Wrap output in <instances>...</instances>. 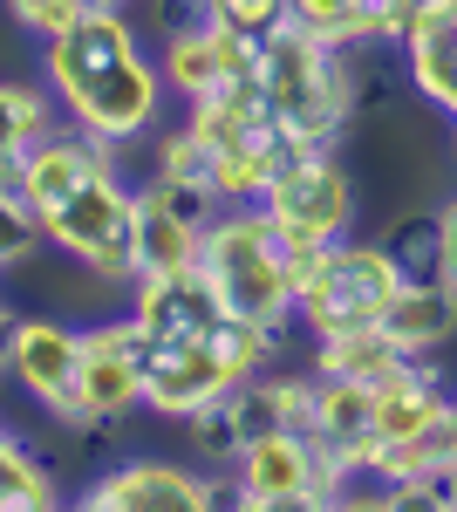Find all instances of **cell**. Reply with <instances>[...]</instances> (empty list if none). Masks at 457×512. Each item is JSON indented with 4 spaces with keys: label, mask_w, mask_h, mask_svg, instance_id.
<instances>
[{
    "label": "cell",
    "mask_w": 457,
    "mask_h": 512,
    "mask_svg": "<svg viewBox=\"0 0 457 512\" xmlns=\"http://www.w3.org/2000/svg\"><path fill=\"white\" fill-rule=\"evenodd\" d=\"M14 192L35 205L41 239L55 253H69L82 274L137 280V253H130V198H137V178H130L123 151L82 137L76 123H55L35 151L21 158Z\"/></svg>",
    "instance_id": "obj_1"
},
{
    "label": "cell",
    "mask_w": 457,
    "mask_h": 512,
    "mask_svg": "<svg viewBox=\"0 0 457 512\" xmlns=\"http://www.w3.org/2000/svg\"><path fill=\"white\" fill-rule=\"evenodd\" d=\"M307 437H314L342 472H362L369 451H376V390H369V383H348V376H314Z\"/></svg>",
    "instance_id": "obj_16"
},
{
    "label": "cell",
    "mask_w": 457,
    "mask_h": 512,
    "mask_svg": "<svg viewBox=\"0 0 457 512\" xmlns=\"http://www.w3.org/2000/svg\"><path fill=\"white\" fill-rule=\"evenodd\" d=\"M7 437H14V431H7V424H0V444H7Z\"/></svg>",
    "instance_id": "obj_31"
},
{
    "label": "cell",
    "mask_w": 457,
    "mask_h": 512,
    "mask_svg": "<svg viewBox=\"0 0 457 512\" xmlns=\"http://www.w3.org/2000/svg\"><path fill=\"white\" fill-rule=\"evenodd\" d=\"M260 89H267L280 130L307 151H335L355 117V55L321 41L307 21L280 14L260 35Z\"/></svg>",
    "instance_id": "obj_3"
},
{
    "label": "cell",
    "mask_w": 457,
    "mask_h": 512,
    "mask_svg": "<svg viewBox=\"0 0 457 512\" xmlns=\"http://www.w3.org/2000/svg\"><path fill=\"white\" fill-rule=\"evenodd\" d=\"M260 205L280 226L287 253H307V246H328V239L355 233V178H348V164L335 151H301L273 178V192Z\"/></svg>",
    "instance_id": "obj_9"
},
{
    "label": "cell",
    "mask_w": 457,
    "mask_h": 512,
    "mask_svg": "<svg viewBox=\"0 0 457 512\" xmlns=\"http://www.w3.org/2000/svg\"><path fill=\"white\" fill-rule=\"evenodd\" d=\"M451 158H457V117H451Z\"/></svg>",
    "instance_id": "obj_30"
},
{
    "label": "cell",
    "mask_w": 457,
    "mask_h": 512,
    "mask_svg": "<svg viewBox=\"0 0 457 512\" xmlns=\"http://www.w3.org/2000/svg\"><path fill=\"white\" fill-rule=\"evenodd\" d=\"M198 14H212L219 28H239V35H267L287 14V0H198Z\"/></svg>",
    "instance_id": "obj_25"
},
{
    "label": "cell",
    "mask_w": 457,
    "mask_h": 512,
    "mask_svg": "<svg viewBox=\"0 0 457 512\" xmlns=\"http://www.w3.org/2000/svg\"><path fill=\"white\" fill-rule=\"evenodd\" d=\"M14 321H21V308H7V301H0V376H7V342H14Z\"/></svg>",
    "instance_id": "obj_28"
},
{
    "label": "cell",
    "mask_w": 457,
    "mask_h": 512,
    "mask_svg": "<svg viewBox=\"0 0 457 512\" xmlns=\"http://www.w3.org/2000/svg\"><path fill=\"white\" fill-rule=\"evenodd\" d=\"M376 328L403 355H430L457 335V294L437 274H403V287L389 294V308H382Z\"/></svg>",
    "instance_id": "obj_17"
},
{
    "label": "cell",
    "mask_w": 457,
    "mask_h": 512,
    "mask_svg": "<svg viewBox=\"0 0 457 512\" xmlns=\"http://www.w3.org/2000/svg\"><path fill=\"white\" fill-rule=\"evenodd\" d=\"M41 246H48V239H41L35 205L21 192H0V274H7V267H28Z\"/></svg>",
    "instance_id": "obj_23"
},
{
    "label": "cell",
    "mask_w": 457,
    "mask_h": 512,
    "mask_svg": "<svg viewBox=\"0 0 457 512\" xmlns=\"http://www.w3.org/2000/svg\"><path fill=\"white\" fill-rule=\"evenodd\" d=\"M287 260H294V328H307V342L376 328L389 294L403 287V260L389 253V239L342 233L328 246L287 253Z\"/></svg>",
    "instance_id": "obj_6"
},
{
    "label": "cell",
    "mask_w": 457,
    "mask_h": 512,
    "mask_svg": "<svg viewBox=\"0 0 457 512\" xmlns=\"http://www.w3.org/2000/svg\"><path fill=\"white\" fill-rule=\"evenodd\" d=\"M403 362H410V355L396 349L382 328L321 335V342H314V355H307V369H314V376H348V383H369V390H382V383H389Z\"/></svg>",
    "instance_id": "obj_19"
},
{
    "label": "cell",
    "mask_w": 457,
    "mask_h": 512,
    "mask_svg": "<svg viewBox=\"0 0 457 512\" xmlns=\"http://www.w3.org/2000/svg\"><path fill=\"white\" fill-rule=\"evenodd\" d=\"M82 506L89 512H212V506H226V485L198 458L137 451V458H116L103 478H89Z\"/></svg>",
    "instance_id": "obj_10"
},
{
    "label": "cell",
    "mask_w": 457,
    "mask_h": 512,
    "mask_svg": "<svg viewBox=\"0 0 457 512\" xmlns=\"http://www.w3.org/2000/svg\"><path fill=\"white\" fill-rule=\"evenodd\" d=\"M144 355L151 349H144L130 315L76 328V390L55 410V424L89 437V431H116L123 417H137L144 410Z\"/></svg>",
    "instance_id": "obj_8"
},
{
    "label": "cell",
    "mask_w": 457,
    "mask_h": 512,
    "mask_svg": "<svg viewBox=\"0 0 457 512\" xmlns=\"http://www.w3.org/2000/svg\"><path fill=\"white\" fill-rule=\"evenodd\" d=\"M82 7H137V0H82Z\"/></svg>",
    "instance_id": "obj_29"
},
{
    "label": "cell",
    "mask_w": 457,
    "mask_h": 512,
    "mask_svg": "<svg viewBox=\"0 0 457 512\" xmlns=\"http://www.w3.org/2000/svg\"><path fill=\"white\" fill-rule=\"evenodd\" d=\"M437 280L457 294V198L437 205Z\"/></svg>",
    "instance_id": "obj_27"
},
{
    "label": "cell",
    "mask_w": 457,
    "mask_h": 512,
    "mask_svg": "<svg viewBox=\"0 0 457 512\" xmlns=\"http://www.w3.org/2000/svg\"><path fill=\"white\" fill-rule=\"evenodd\" d=\"M376 7V48H396V41L410 35V21H417L430 0H369Z\"/></svg>",
    "instance_id": "obj_26"
},
{
    "label": "cell",
    "mask_w": 457,
    "mask_h": 512,
    "mask_svg": "<svg viewBox=\"0 0 457 512\" xmlns=\"http://www.w3.org/2000/svg\"><path fill=\"white\" fill-rule=\"evenodd\" d=\"M157 76H164V96H171V103H198V96H205V89H219V82L260 76V35L219 28L212 14H198V7H191L178 28H164Z\"/></svg>",
    "instance_id": "obj_11"
},
{
    "label": "cell",
    "mask_w": 457,
    "mask_h": 512,
    "mask_svg": "<svg viewBox=\"0 0 457 512\" xmlns=\"http://www.w3.org/2000/svg\"><path fill=\"white\" fill-rule=\"evenodd\" d=\"M219 205L212 198L171 192L157 178H137L130 198V253H137V274H171V267H198V233Z\"/></svg>",
    "instance_id": "obj_12"
},
{
    "label": "cell",
    "mask_w": 457,
    "mask_h": 512,
    "mask_svg": "<svg viewBox=\"0 0 457 512\" xmlns=\"http://www.w3.org/2000/svg\"><path fill=\"white\" fill-rule=\"evenodd\" d=\"M287 14L307 21L321 41L348 48V55L376 48V7H369V0H287Z\"/></svg>",
    "instance_id": "obj_22"
},
{
    "label": "cell",
    "mask_w": 457,
    "mask_h": 512,
    "mask_svg": "<svg viewBox=\"0 0 457 512\" xmlns=\"http://www.w3.org/2000/svg\"><path fill=\"white\" fill-rule=\"evenodd\" d=\"M48 506H62V472L41 451H28L21 437H7L0 444V512H48Z\"/></svg>",
    "instance_id": "obj_21"
},
{
    "label": "cell",
    "mask_w": 457,
    "mask_h": 512,
    "mask_svg": "<svg viewBox=\"0 0 457 512\" xmlns=\"http://www.w3.org/2000/svg\"><path fill=\"white\" fill-rule=\"evenodd\" d=\"M185 123H191V137L205 144V158H212V198L219 205H260L273 192V178L307 151V144H294L280 130L260 76L205 89L198 103H185Z\"/></svg>",
    "instance_id": "obj_4"
},
{
    "label": "cell",
    "mask_w": 457,
    "mask_h": 512,
    "mask_svg": "<svg viewBox=\"0 0 457 512\" xmlns=\"http://www.w3.org/2000/svg\"><path fill=\"white\" fill-rule=\"evenodd\" d=\"M348 472L307 431H260L232 458L226 499L253 512H328L342 506Z\"/></svg>",
    "instance_id": "obj_7"
},
{
    "label": "cell",
    "mask_w": 457,
    "mask_h": 512,
    "mask_svg": "<svg viewBox=\"0 0 457 512\" xmlns=\"http://www.w3.org/2000/svg\"><path fill=\"white\" fill-rule=\"evenodd\" d=\"M219 294L205 267H171V274H137L130 280V321L144 342H191L219 328Z\"/></svg>",
    "instance_id": "obj_14"
},
{
    "label": "cell",
    "mask_w": 457,
    "mask_h": 512,
    "mask_svg": "<svg viewBox=\"0 0 457 512\" xmlns=\"http://www.w3.org/2000/svg\"><path fill=\"white\" fill-rule=\"evenodd\" d=\"M144 178L171 185V192H191V198H212V158L191 137V123H157L151 137H144Z\"/></svg>",
    "instance_id": "obj_20"
},
{
    "label": "cell",
    "mask_w": 457,
    "mask_h": 512,
    "mask_svg": "<svg viewBox=\"0 0 457 512\" xmlns=\"http://www.w3.org/2000/svg\"><path fill=\"white\" fill-rule=\"evenodd\" d=\"M41 82L62 123L110 151L144 144L164 123V76L137 41L130 7H82L55 41H41Z\"/></svg>",
    "instance_id": "obj_2"
},
{
    "label": "cell",
    "mask_w": 457,
    "mask_h": 512,
    "mask_svg": "<svg viewBox=\"0 0 457 512\" xmlns=\"http://www.w3.org/2000/svg\"><path fill=\"white\" fill-rule=\"evenodd\" d=\"M198 267L226 315L294 328V260L267 205H219L198 233Z\"/></svg>",
    "instance_id": "obj_5"
},
{
    "label": "cell",
    "mask_w": 457,
    "mask_h": 512,
    "mask_svg": "<svg viewBox=\"0 0 457 512\" xmlns=\"http://www.w3.org/2000/svg\"><path fill=\"white\" fill-rule=\"evenodd\" d=\"M48 130H55V96H48V82H28V76L0 82V192H14L21 158L35 151Z\"/></svg>",
    "instance_id": "obj_18"
},
{
    "label": "cell",
    "mask_w": 457,
    "mask_h": 512,
    "mask_svg": "<svg viewBox=\"0 0 457 512\" xmlns=\"http://www.w3.org/2000/svg\"><path fill=\"white\" fill-rule=\"evenodd\" d=\"M7 383L41 403V417H55L76 390V328L55 315H21L7 342Z\"/></svg>",
    "instance_id": "obj_15"
},
{
    "label": "cell",
    "mask_w": 457,
    "mask_h": 512,
    "mask_svg": "<svg viewBox=\"0 0 457 512\" xmlns=\"http://www.w3.org/2000/svg\"><path fill=\"white\" fill-rule=\"evenodd\" d=\"M144 410L164 424H185L191 410H205L212 396L232 390L226 362L212 349V335H191V342H144Z\"/></svg>",
    "instance_id": "obj_13"
},
{
    "label": "cell",
    "mask_w": 457,
    "mask_h": 512,
    "mask_svg": "<svg viewBox=\"0 0 457 512\" xmlns=\"http://www.w3.org/2000/svg\"><path fill=\"white\" fill-rule=\"evenodd\" d=\"M76 14H82V0H7V21L35 41H55Z\"/></svg>",
    "instance_id": "obj_24"
}]
</instances>
